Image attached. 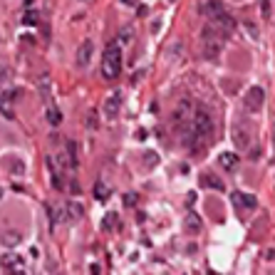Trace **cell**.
I'll list each match as a JSON object with an SVG mask.
<instances>
[{
  "label": "cell",
  "mask_w": 275,
  "mask_h": 275,
  "mask_svg": "<svg viewBox=\"0 0 275 275\" xmlns=\"http://www.w3.org/2000/svg\"><path fill=\"white\" fill-rule=\"evenodd\" d=\"M193 144L191 149H204L208 141H211V137H213V117L208 114L206 109H198L196 114H193Z\"/></svg>",
  "instance_id": "obj_1"
},
{
  "label": "cell",
  "mask_w": 275,
  "mask_h": 275,
  "mask_svg": "<svg viewBox=\"0 0 275 275\" xmlns=\"http://www.w3.org/2000/svg\"><path fill=\"white\" fill-rule=\"evenodd\" d=\"M102 75L107 80H114L122 75V50L117 42H109L104 47V55H102Z\"/></svg>",
  "instance_id": "obj_2"
},
{
  "label": "cell",
  "mask_w": 275,
  "mask_h": 275,
  "mask_svg": "<svg viewBox=\"0 0 275 275\" xmlns=\"http://www.w3.org/2000/svg\"><path fill=\"white\" fill-rule=\"evenodd\" d=\"M221 50H223V35L216 28H206L204 30V55L213 60V57H218Z\"/></svg>",
  "instance_id": "obj_3"
},
{
  "label": "cell",
  "mask_w": 275,
  "mask_h": 275,
  "mask_svg": "<svg viewBox=\"0 0 275 275\" xmlns=\"http://www.w3.org/2000/svg\"><path fill=\"white\" fill-rule=\"evenodd\" d=\"M263 102H265V92H263V87H250L246 92V97H243V104H246L248 112H258L263 107Z\"/></svg>",
  "instance_id": "obj_4"
},
{
  "label": "cell",
  "mask_w": 275,
  "mask_h": 275,
  "mask_svg": "<svg viewBox=\"0 0 275 275\" xmlns=\"http://www.w3.org/2000/svg\"><path fill=\"white\" fill-rule=\"evenodd\" d=\"M3 270L8 275H25V261L20 255H3Z\"/></svg>",
  "instance_id": "obj_5"
},
{
  "label": "cell",
  "mask_w": 275,
  "mask_h": 275,
  "mask_svg": "<svg viewBox=\"0 0 275 275\" xmlns=\"http://www.w3.org/2000/svg\"><path fill=\"white\" fill-rule=\"evenodd\" d=\"M231 201H233V206L241 208V211H253V208L258 206L255 196H253V193H246V191H233L231 193Z\"/></svg>",
  "instance_id": "obj_6"
},
{
  "label": "cell",
  "mask_w": 275,
  "mask_h": 275,
  "mask_svg": "<svg viewBox=\"0 0 275 275\" xmlns=\"http://www.w3.org/2000/svg\"><path fill=\"white\" fill-rule=\"evenodd\" d=\"M211 23H213V28L218 30L223 38H226V35H233V32H235V20H233V17H231L228 13L216 15V17H213Z\"/></svg>",
  "instance_id": "obj_7"
},
{
  "label": "cell",
  "mask_w": 275,
  "mask_h": 275,
  "mask_svg": "<svg viewBox=\"0 0 275 275\" xmlns=\"http://www.w3.org/2000/svg\"><path fill=\"white\" fill-rule=\"evenodd\" d=\"M189 119H193V107L189 99H181L176 112H174V124H176V126H184Z\"/></svg>",
  "instance_id": "obj_8"
},
{
  "label": "cell",
  "mask_w": 275,
  "mask_h": 275,
  "mask_svg": "<svg viewBox=\"0 0 275 275\" xmlns=\"http://www.w3.org/2000/svg\"><path fill=\"white\" fill-rule=\"evenodd\" d=\"M92 55H95V42L92 40H84L80 45V50H77V67H89V62H92Z\"/></svg>",
  "instance_id": "obj_9"
},
{
  "label": "cell",
  "mask_w": 275,
  "mask_h": 275,
  "mask_svg": "<svg viewBox=\"0 0 275 275\" xmlns=\"http://www.w3.org/2000/svg\"><path fill=\"white\" fill-rule=\"evenodd\" d=\"M122 109V92H114V95L107 97V102H104V117L107 119H114L117 114Z\"/></svg>",
  "instance_id": "obj_10"
},
{
  "label": "cell",
  "mask_w": 275,
  "mask_h": 275,
  "mask_svg": "<svg viewBox=\"0 0 275 275\" xmlns=\"http://www.w3.org/2000/svg\"><path fill=\"white\" fill-rule=\"evenodd\" d=\"M231 139H233V144L238 149H246L248 144H250V139H248V129L243 124H233V129H231Z\"/></svg>",
  "instance_id": "obj_11"
},
{
  "label": "cell",
  "mask_w": 275,
  "mask_h": 275,
  "mask_svg": "<svg viewBox=\"0 0 275 275\" xmlns=\"http://www.w3.org/2000/svg\"><path fill=\"white\" fill-rule=\"evenodd\" d=\"M218 164L226 169V171H235L238 169V164H241V156L238 154H233V152H223L218 156Z\"/></svg>",
  "instance_id": "obj_12"
},
{
  "label": "cell",
  "mask_w": 275,
  "mask_h": 275,
  "mask_svg": "<svg viewBox=\"0 0 275 275\" xmlns=\"http://www.w3.org/2000/svg\"><path fill=\"white\" fill-rule=\"evenodd\" d=\"M38 87H40V97L45 104H50V99H52V87H50V77L47 75H42L40 80H38Z\"/></svg>",
  "instance_id": "obj_13"
},
{
  "label": "cell",
  "mask_w": 275,
  "mask_h": 275,
  "mask_svg": "<svg viewBox=\"0 0 275 275\" xmlns=\"http://www.w3.org/2000/svg\"><path fill=\"white\" fill-rule=\"evenodd\" d=\"M65 213H67L69 221H75L84 213V206L80 204V201H67V204H65Z\"/></svg>",
  "instance_id": "obj_14"
},
{
  "label": "cell",
  "mask_w": 275,
  "mask_h": 275,
  "mask_svg": "<svg viewBox=\"0 0 275 275\" xmlns=\"http://www.w3.org/2000/svg\"><path fill=\"white\" fill-rule=\"evenodd\" d=\"M204 13H206V17H216V15H221V13H226V8L221 5V0H208L206 3V8H204Z\"/></svg>",
  "instance_id": "obj_15"
},
{
  "label": "cell",
  "mask_w": 275,
  "mask_h": 275,
  "mask_svg": "<svg viewBox=\"0 0 275 275\" xmlns=\"http://www.w3.org/2000/svg\"><path fill=\"white\" fill-rule=\"evenodd\" d=\"M95 196H97V201H107L109 198V189L104 186V181H97L95 184Z\"/></svg>",
  "instance_id": "obj_16"
},
{
  "label": "cell",
  "mask_w": 275,
  "mask_h": 275,
  "mask_svg": "<svg viewBox=\"0 0 275 275\" xmlns=\"http://www.w3.org/2000/svg\"><path fill=\"white\" fill-rule=\"evenodd\" d=\"M20 241H23V238H20V233H17V231H8V233L3 235V243H5V246H17V243H20Z\"/></svg>",
  "instance_id": "obj_17"
},
{
  "label": "cell",
  "mask_w": 275,
  "mask_h": 275,
  "mask_svg": "<svg viewBox=\"0 0 275 275\" xmlns=\"http://www.w3.org/2000/svg\"><path fill=\"white\" fill-rule=\"evenodd\" d=\"M47 122L52 124V126H57V124L62 122V112H60V109H52V107H50V109H47Z\"/></svg>",
  "instance_id": "obj_18"
},
{
  "label": "cell",
  "mask_w": 275,
  "mask_h": 275,
  "mask_svg": "<svg viewBox=\"0 0 275 275\" xmlns=\"http://www.w3.org/2000/svg\"><path fill=\"white\" fill-rule=\"evenodd\" d=\"M117 223H119V218H117V213H107V218L102 221V228H104V231H112V228H114Z\"/></svg>",
  "instance_id": "obj_19"
},
{
  "label": "cell",
  "mask_w": 275,
  "mask_h": 275,
  "mask_svg": "<svg viewBox=\"0 0 275 275\" xmlns=\"http://www.w3.org/2000/svg\"><path fill=\"white\" fill-rule=\"evenodd\" d=\"M186 228H189V231H201V218H198L196 213H191V216L186 218Z\"/></svg>",
  "instance_id": "obj_20"
},
{
  "label": "cell",
  "mask_w": 275,
  "mask_h": 275,
  "mask_svg": "<svg viewBox=\"0 0 275 275\" xmlns=\"http://www.w3.org/2000/svg\"><path fill=\"white\" fill-rule=\"evenodd\" d=\"M129 40H132V28H124L122 32H119V45H126Z\"/></svg>",
  "instance_id": "obj_21"
},
{
  "label": "cell",
  "mask_w": 275,
  "mask_h": 275,
  "mask_svg": "<svg viewBox=\"0 0 275 275\" xmlns=\"http://www.w3.org/2000/svg\"><path fill=\"white\" fill-rule=\"evenodd\" d=\"M206 186H213V189H216V191H223V184H221L218 179H211V176H206Z\"/></svg>",
  "instance_id": "obj_22"
},
{
  "label": "cell",
  "mask_w": 275,
  "mask_h": 275,
  "mask_svg": "<svg viewBox=\"0 0 275 275\" xmlns=\"http://www.w3.org/2000/svg\"><path fill=\"white\" fill-rule=\"evenodd\" d=\"M0 82H10V69L5 67V65H0Z\"/></svg>",
  "instance_id": "obj_23"
},
{
  "label": "cell",
  "mask_w": 275,
  "mask_h": 275,
  "mask_svg": "<svg viewBox=\"0 0 275 275\" xmlns=\"http://www.w3.org/2000/svg\"><path fill=\"white\" fill-rule=\"evenodd\" d=\"M25 23H28V25H32V23H38V13H25Z\"/></svg>",
  "instance_id": "obj_24"
},
{
  "label": "cell",
  "mask_w": 275,
  "mask_h": 275,
  "mask_svg": "<svg viewBox=\"0 0 275 275\" xmlns=\"http://www.w3.org/2000/svg\"><path fill=\"white\" fill-rule=\"evenodd\" d=\"M246 30H248V32H250V35H253V38H258V28H255V25H250V23H248V25H246Z\"/></svg>",
  "instance_id": "obj_25"
},
{
  "label": "cell",
  "mask_w": 275,
  "mask_h": 275,
  "mask_svg": "<svg viewBox=\"0 0 275 275\" xmlns=\"http://www.w3.org/2000/svg\"><path fill=\"white\" fill-rule=\"evenodd\" d=\"M124 5H134V3H137V0H122Z\"/></svg>",
  "instance_id": "obj_26"
},
{
  "label": "cell",
  "mask_w": 275,
  "mask_h": 275,
  "mask_svg": "<svg viewBox=\"0 0 275 275\" xmlns=\"http://www.w3.org/2000/svg\"><path fill=\"white\" fill-rule=\"evenodd\" d=\"M273 146H275V119H273Z\"/></svg>",
  "instance_id": "obj_27"
}]
</instances>
